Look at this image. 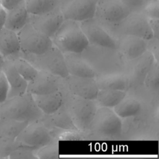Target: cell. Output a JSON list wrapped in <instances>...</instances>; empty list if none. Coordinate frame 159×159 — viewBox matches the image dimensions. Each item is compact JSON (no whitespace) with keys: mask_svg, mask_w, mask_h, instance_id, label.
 <instances>
[{"mask_svg":"<svg viewBox=\"0 0 159 159\" xmlns=\"http://www.w3.org/2000/svg\"><path fill=\"white\" fill-rule=\"evenodd\" d=\"M143 84L152 90L156 91L159 88V61L155 60L147 73Z\"/></svg>","mask_w":159,"mask_h":159,"instance_id":"obj_30","label":"cell"},{"mask_svg":"<svg viewBox=\"0 0 159 159\" xmlns=\"http://www.w3.org/2000/svg\"><path fill=\"white\" fill-rule=\"evenodd\" d=\"M5 59L6 58L0 53V70H1V69H2V67L5 61Z\"/></svg>","mask_w":159,"mask_h":159,"instance_id":"obj_41","label":"cell"},{"mask_svg":"<svg viewBox=\"0 0 159 159\" xmlns=\"http://www.w3.org/2000/svg\"><path fill=\"white\" fill-rule=\"evenodd\" d=\"M61 0H24L30 14H40L50 11L60 5Z\"/></svg>","mask_w":159,"mask_h":159,"instance_id":"obj_28","label":"cell"},{"mask_svg":"<svg viewBox=\"0 0 159 159\" xmlns=\"http://www.w3.org/2000/svg\"><path fill=\"white\" fill-rule=\"evenodd\" d=\"M127 94V91L120 90L99 89L95 101L99 107L113 108Z\"/></svg>","mask_w":159,"mask_h":159,"instance_id":"obj_27","label":"cell"},{"mask_svg":"<svg viewBox=\"0 0 159 159\" xmlns=\"http://www.w3.org/2000/svg\"><path fill=\"white\" fill-rule=\"evenodd\" d=\"M131 12L120 0H98L94 17L108 30L119 23Z\"/></svg>","mask_w":159,"mask_h":159,"instance_id":"obj_8","label":"cell"},{"mask_svg":"<svg viewBox=\"0 0 159 159\" xmlns=\"http://www.w3.org/2000/svg\"><path fill=\"white\" fill-rule=\"evenodd\" d=\"M148 22L153 37L159 39V18H148Z\"/></svg>","mask_w":159,"mask_h":159,"instance_id":"obj_38","label":"cell"},{"mask_svg":"<svg viewBox=\"0 0 159 159\" xmlns=\"http://www.w3.org/2000/svg\"><path fill=\"white\" fill-rule=\"evenodd\" d=\"M20 52L25 54L38 55L44 53L53 45L51 39L37 30L28 22L17 32Z\"/></svg>","mask_w":159,"mask_h":159,"instance_id":"obj_9","label":"cell"},{"mask_svg":"<svg viewBox=\"0 0 159 159\" xmlns=\"http://www.w3.org/2000/svg\"><path fill=\"white\" fill-rule=\"evenodd\" d=\"M50 39L63 53H81L89 44L80 22L71 20H65Z\"/></svg>","mask_w":159,"mask_h":159,"instance_id":"obj_4","label":"cell"},{"mask_svg":"<svg viewBox=\"0 0 159 159\" xmlns=\"http://www.w3.org/2000/svg\"><path fill=\"white\" fill-rule=\"evenodd\" d=\"M23 1L24 0H0V2L6 10H9Z\"/></svg>","mask_w":159,"mask_h":159,"instance_id":"obj_39","label":"cell"},{"mask_svg":"<svg viewBox=\"0 0 159 159\" xmlns=\"http://www.w3.org/2000/svg\"><path fill=\"white\" fill-rule=\"evenodd\" d=\"M98 0H61L60 8L65 20L78 22L94 17Z\"/></svg>","mask_w":159,"mask_h":159,"instance_id":"obj_12","label":"cell"},{"mask_svg":"<svg viewBox=\"0 0 159 159\" xmlns=\"http://www.w3.org/2000/svg\"><path fill=\"white\" fill-rule=\"evenodd\" d=\"M38 158L49 159L58 157V142L54 139L48 143L36 150Z\"/></svg>","mask_w":159,"mask_h":159,"instance_id":"obj_31","label":"cell"},{"mask_svg":"<svg viewBox=\"0 0 159 159\" xmlns=\"http://www.w3.org/2000/svg\"><path fill=\"white\" fill-rule=\"evenodd\" d=\"M117 48L127 60L137 58L147 50V40L132 35H120L116 38Z\"/></svg>","mask_w":159,"mask_h":159,"instance_id":"obj_17","label":"cell"},{"mask_svg":"<svg viewBox=\"0 0 159 159\" xmlns=\"http://www.w3.org/2000/svg\"><path fill=\"white\" fill-rule=\"evenodd\" d=\"M142 11L148 18H159V0L147 2Z\"/></svg>","mask_w":159,"mask_h":159,"instance_id":"obj_34","label":"cell"},{"mask_svg":"<svg viewBox=\"0 0 159 159\" xmlns=\"http://www.w3.org/2000/svg\"><path fill=\"white\" fill-rule=\"evenodd\" d=\"M53 139L49 129L39 119L29 122L16 140L22 146L37 150Z\"/></svg>","mask_w":159,"mask_h":159,"instance_id":"obj_10","label":"cell"},{"mask_svg":"<svg viewBox=\"0 0 159 159\" xmlns=\"http://www.w3.org/2000/svg\"><path fill=\"white\" fill-rule=\"evenodd\" d=\"M6 16V10L2 7L0 2V30L4 27Z\"/></svg>","mask_w":159,"mask_h":159,"instance_id":"obj_40","label":"cell"},{"mask_svg":"<svg viewBox=\"0 0 159 159\" xmlns=\"http://www.w3.org/2000/svg\"><path fill=\"white\" fill-rule=\"evenodd\" d=\"M39 108L45 114H51L63 104V96L61 90L45 94H32Z\"/></svg>","mask_w":159,"mask_h":159,"instance_id":"obj_24","label":"cell"},{"mask_svg":"<svg viewBox=\"0 0 159 159\" xmlns=\"http://www.w3.org/2000/svg\"><path fill=\"white\" fill-rule=\"evenodd\" d=\"M1 70L9 84L8 98L22 95L27 92L28 82L17 71L10 59H5Z\"/></svg>","mask_w":159,"mask_h":159,"instance_id":"obj_18","label":"cell"},{"mask_svg":"<svg viewBox=\"0 0 159 159\" xmlns=\"http://www.w3.org/2000/svg\"><path fill=\"white\" fill-rule=\"evenodd\" d=\"M20 52V43L17 33L3 27L0 30V53L5 58H9L17 55Z\"/></svg>","mask_w":159,"mask_h":159,"instance_id":"obj_23","label":"cell"},{"mask_svg":"<svg viewBox=\"0 0 159 159\" xmlns=\"http://www.w3.org/2000/svg\"><path fill=\"white\" fill-rule=\"evenodd\" d=\"M81 55L96 76L124 73L127 60L117 48L88 44Z\"/></svg>","mask_w":159,"mask_h":159,"instance_id":"obj_1","label":"cell"},{"mask_svg":"<svg viewBox=\"0 0 159 159\" xmlns=\"http://www.w3.org/2000/svg\"><path fill=\"white\" fill-rule=\"evenodd\" d=\"M1 117L30 122L40 119L43 113L29 93L7 98L0 104Z\"/></svg>","mask_w":159,"mask_h":159,"instance_id":"obj_2","label":"cell"},{"mask_svg":"<svg viewBox=\"0 0 159 159\" xmlns=\"http://www.w3.org/2000/svg\"><path fill=\"white\" fill-rule=\"evenodd\" d=\"M40 120L48 129L50 127H54L70 131L79 130L73 122L63 104L53 113L51 114H43Z\"/></svg>","mask_w":159,"mask_h":159,"instance_id":"obj_19","label":"cell"},{"mask_svg":"<svg viewBox=\"0 0 159 159\" xmlns=\"http://www.w3.org/2000/svg\"><path fill=\"white\" fill-rule=\"evenodd\" d=\"M63 56L68 75L81 77H95V73L83 59L81 53H63Z\"/></svg>","mask_w":159,"mask_h":159,"instance_id":"obj_21","label":"cell"},{"mask_svg":"<svg viewBox=\"0 0 159 159\" xmlns=\"http://www.w3.org/2000/svg\"><path fill=\"white\" fill-rule=\"evenodd\" d=\"M89 44L117 48L116 39L94 18L80 22Z\"/></svg>","mask_w":159,"mask_h":159,"instance_id":"obj_13","label":"cell"},{"mask_svg":"<svg viewBox=\"0 0 159 159\" xmlns=\"http://www.w3.org/2000/svg\"><path fill=\"white\" fill-rule=\"evenodd\" d=\"M65 89L73 95L89 99H95L99 91L94 78L81 77L68 75L61 78Z\"/></svg>","mask_w":159,"mask_h":159,"instance_id":"obj_15","label":"cell"},{"mask_svg":"<svg viewBox=\"0 0 159 159\" xmlns=\"http://www.w3.org/2000/svg\"><path fill=\"white\" fill-rule=\"evenodd\" d=\"M94 80L98 89L127 91L129 89V80L124 73L96 75Z\"/></svg>","mask_w":159,"mask_h":159,"instance_id":"obj_22","label":"cell"},{"mask_svg":"<svg viewBox=\"0 0 159 159\" xmlns=\"http://www.w3.org/2000/svg\"><path fill=\"white\" fill-rule=\"evenodd\" d=\"M20 146L16 140L0 137V159L9 158L11 153Z\"/></svg>","mask_w":159,"mask_h":159,"instance_id":"obj_33","label":"cell"},{"mask_svg":"<svg viewBox=\"0 0 159 159\" xmlns=\"http://www.w3.org/2000/svg\"><path fill=\"white\" fill-rule=\"evenodd\" d=\"M0 118H1V113H0Z\"/></svg>","mask_w":159,"mask_h":159,"instance_id":"obj_43","label":"cell"},{"mask_svg":"<svg viewBox=\"0 0 159 159\" xmlns=\"http://www.w3.org/2000/svg\"><path fill=\"white\" fill-rule=\"evenodd\" d=\"M147 50L150 52L155 60L159 61V39L153 37L147 40Z\"/></svg>","mask_w":159,"mask_h":159,"instance_id":"obj_36","label":"cell"},{"mask_svg":"<svg viewBox=\"0 0 159 159\" xmlns=\"http://www.w3.org/2000/svg\"><path fill=\"white\" fill-rule=\"evenodd\" d=\"M29 17L24 0L14 7L6 10L4 27L17 33L29 22Z\"/></svg>","mask_w":159,"mask_h":159,"instance_id":"obj_20","label":"cell"},{"mask_svg":"<svg viewBox=\"0 0 159 159\" xmlns=\"http://www.w3.org/2000/svg\"><path fill=\"white\" fill-rule=\"evenodd\" d=\"M61 78L50 72L39 70L35 76L27 83V92L32 94H45L60 88Z\"/></svg>","mask_w":159,"mask_h":159,"instance_id":"obj_16","label":"cell"},{"mask_svg":"<svg viewBox=\"0 0 159 159\" xmlns=\"http://www.w3.org/2000/svg\"><path fill=\"white\" fill-rule=\"evenodd\" d=\"M154 57L146 50L140 56L127 61L124 73L126 75L130 88H137L143 84L145 78L152 66Z\"/></svg>","mask_w":159,"mask_h":159,"instance_id":"obj_11","label":"cell"},{"mask_svg":"<svg viewBox=\"0 0 159 159\" xmlns=\"http://www.w3.org/2000/svg\"><path fill=\"white\" fill-rule=\"evenodd\" d=\"M28 122L18 121L1 117L0 137L16 140L21 131L28 124Z\"/></svg>","mask_w":159,"mask_h":159,"instance_id":"obj_26","label":"cell"},{"mask_svg":"<svg viewBox=\"0 0 159 159\" xmlns=\"http://www.w3.org/2000/svg\"><path fill=\"white\" fill-rule=\"evenodd\" d=\"M142 106L140 102L134 97L126 96L113 107L115 113L120 118L135 117L140 114Z\"/></svg>","mask_w":159,"mask_h":159,"instance_id":"obj_25","label":"cell"},{"mask_svg":"<svg viewBox=\"0 0 159 159\" xmlns=\"http://www.w3.org/2000/svg\"><path fill=\"white\" fill-rule=\"evenodd\" d=\"M17 71L27 81L32 80L37 75L38 70L27 60L16 55L9 58Z\"/></svg>","mask_w":159,"mask_h":159,"instance_id":"obj_29","label":"cell"},{"mask_svg":"<svg viewBox=\"0 0 159 159\" xmlns=\"http://www.w3.org/2000/svg\"><path fill=\"white\" fill-rule=\"evenodd\" d=\"M36 150L32 148L20 146L13 150L9 156V159H37Z\"/></svg>","mask_w":159,"mask_h":159,"instance_id":"obj_32","label":"cell"},{"mask_svg":"<svg viewBox=\"0 0 159 159\" xmlns=\"http://www.w3.org/2000/svg\"><path fill=\"white\" fill-rule=\"evenodd\" d=\"M65 20L60 6L40 14H30L29 22L37 30L50 38L55 33Z\"/></svg>","mask_w":159,"mask_h":159,"instance_id":"obj_14","label":"cell"},{"mask_svg":"<svg viewBox=\"0 0 159 159\" xmlns=\"http://www.w3.org/2000/svg\"><path fill=\"white\" fill-rule=\"evenodd\" d=\"M122 130V123L112 108L100 107L94 114L88 130L93 134L104 138L119 136Z\"/></svg>","mask_w":159,"mask_h":159,"instance_id":"obj_6","label":"cell"},{"mask_svg":"<svg viewBox=\"0 0 159 159\" xmlns=\"http://www.w3.org/2000/svg\"><path fill=\"white\" fill-rule=\"evenodd\" d=\"M131 11H140L147 3L146 0H120Z\"/></svg>","mask_w":159,"mask_h":159,"instance_id":"obj_37","label":"cell"},{"mask_svg":"<svg viewBox=\"0 0 159 159\" xmlns=\"http://www.w3.org/2000/svg\"><path fill=\"white\" fill-rule=\"evenodd\" d=\"M158 1V0H146V2H148V1Z\"/></svg>","mask_w":159,"mask_h":159,"instance_id":"obj_42","label":"cell"},{"mask_svg":"<svg viewBox=\"0 0 159 159\" xmlns=\"http://www.w3.org/2000/svg\"><path fill=\"white\" fill-rule=\"evenodd\" d=\"M60 89L63 93V104L67 109L73 122L79 130L87 131L99 107L95 99H86L72 94L65 89L62 82Z\"/></svg>","mask_w":159,"mask_h":159,"instance_id":"obj_3","label":"cell"},{"mask_svg":"<svg viewBox=\"0 0 159 159\" xmlns=\"http://www.w3.org/2000/svg\"><path fill=\"white\" fill-rule=\"evenodd\" d=\"M115 39L120 35H132L149 40L153 37L147 17L140 11H132L115 26L107 30Z\"/></svg>","mask_w":159,"mask_h":159,"instance_id":"obj_7","label":"cell"},{"mask_svg":"<svg viewBox=\"0 0 159 159\" xmlns=\"http://www.w3.org/2000/svg\"><path fill=\"white\" fill-rule=\"evenodd\" d=\"M9 94V84L5 75L0 70V104L3 103L7 98Z\"/></svg>","mask_w":159,"mask_h":159,"instance_id":"obj_35","label":"cell"},{"mask_svg":"<svg viewBox=\"0 0 159 159\" xmlns=\"http://www.w3.org/2000/svg\"><path fill=\"white\" fill-rule=\"evenodd\" d=\"M18 55L27 60L38 71H46L61 78L68 75L63 53L53 45L41 54H25L20 52Z\"/></svg>","mask_w":159,"mask_h":159,"instance_id":"obj_5","label":"cell"}]
</instances>
